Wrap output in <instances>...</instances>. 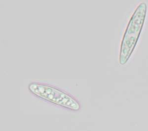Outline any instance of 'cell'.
<instances>
[{"label": "cell", "mask_w": 148, "mask_h": 131, "mask_svg": "<svg viewBox=\"0 0 148 131\" xmlns=\"http://www.w3.org/2000/svg\"><path fill=\"white\" fill-rule=\"evenodd\" d=\"M29 88L32 93L40 97L60 106L73 110L79 108L77 102L68 95L49 86L33 83Z\"/></svg>", "instance_id": "cell-2"}, {"label": "cell", "mask_w": 148, "mask_h": 131, "mask_svg": "<svg viewBox=\"0 0 148 131\" xmlns=\"http://www.w3.org/2000/svg\"><path fill=\"white\" fill-rule=\"evenodd\" d=\"M146 3H142L135 10L126 27L121 42L119 62L123 65L128 62L138 42L145 22Z\"/></svg>", "instance_id": "cell-1"}]
</instances>
